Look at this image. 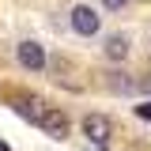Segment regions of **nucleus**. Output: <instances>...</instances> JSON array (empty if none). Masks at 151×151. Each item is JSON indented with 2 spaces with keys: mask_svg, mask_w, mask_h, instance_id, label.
<instances>
[{
  "mask_svg": "<svg viewBox=\"0 0 151 151\" xmlns=\"http://www.w3.org/2000/svg\"><path fill=\"white\" fill-rule=\"evenodd\" d=\"M72 30L83 38L98 34V15H94V8H87V4H79V8H72Z\"/></svg>",
  "mask_w": 151,
  "mask_h": 151,
  "instance_id": "obj_1",
  "label": "nucleus"
},
{
  "mask_svg": "<svg viewBox=\"0 0 151 151\" xmlns=\"http://www.w3.org/2000/svg\"><path fill=\"white\" fill-rule=\"evenodd\" d=\"M19 64L23 68H30V72H42L45 68V49L38 45V42H19Z\"/></svg>",
  "mask_w": 151,
  "mask_h": 151,
  "instance_id": "obj_2",
  "label": "nucleus"
},
{
  "mask_svg": "<svg viewBox=\"0 0 151 151\" xmlns=\"http://www.w3.org/2000/svg\"><path fill=\"white\" fill-rule=\"evenodd\" d=\"M83 132H87L91 144H106V140H110V117H102V113H87V117H83Z\"/></svg>",
  "mask_w": 151,
  "mask_h": 151,
  "instance_id": "obj_3",
  "label": "nucleus"
},
{
  "mask_svg": "<svg viewBox=\"0 0 151 151\" xmlns=\"http://www.w3.org/2000/svg\"><path fill=\"white\" fill-rule=\"evenodd\" d=\"M38 125H42V129L49 132L53 140H68V117H64L60 110H45V113H42V121H38Z\"/></svg>",
  "mask_w": 151,
  "mask_h": 151,
  "instance_id": "obj_4",
  "label": "nucleus"
},
{
  "mask_svg": "<svg viewBox=\"0 0 151 151\" xmlns=\"http://www.w3.org/2000/svg\"><path fill=\"white\" fill-rule=\"evenodd\" d=\"M15 113L38 125V121H42V113H45V110H42V102H38L34 94H19V98H15Z\"/></svg>",
  "mask_w": 151,
  "mask_h": 151,
  "instance_id": "obj_5",
  "label": "nucleus"
},
{
  "mask_svg": "<svg viewBox=\"0 0 151 151\" xmlns=\"http://www.w3.org/2000/svg\"><path fill=\"white\" fill-rule=\"evenodd\" d=\"M125 53H129V38H125V34H110V42H106V57H110V60H121Z\"/></svg>",
  "mask_w": 151,
  "mask_h": 151,
  "instance_id": "obj_6",
  "label": "nucleus"
},
{
  "mask_svg": "<svg viewBox=\"0 0 151 151\" xmlns=\"http://www.w3.org/2000/svg\"><path fill=\"white\" fill-rule=\"evenodd\" d=\"M136 113H140L144 121H151V102H144V106H136Z\"/></svg>",
  "mask_w": 151,
  "mask_h": 151,
  "instance_id": "obj_7",
  "label": "nucleus"
},
{
  "mask_svg": "<svg viewBox=\"0 0 151 151\" xmlns=\"http://www.w3.org/2000/svg\"><path fill=\"white\" fill-rule=\"evenodd\" d=\"M102 4H106V8H113V12H121V8H125L129 0H102Z\"/></svg>",
  "mask_w": 151,
  "mask_h": 151,
  "instance_id": "obj_8",
  "label": "nucleus"
},
{
  "mask_svg": "<svg viewBox=\"0 0 151 151\" xmlns=\"http://www.w3.org/2000/svg\"><path fill=\"white\" fill-rule=\"evenodd\" d=\"M0 151H8V144H4V140H0Z\"/></svg>",
  "mask_w": 151,
  "mask_h": 151,
  "instance_id": "obj_9",
  "label": "nucleus"
}]
</instances>
